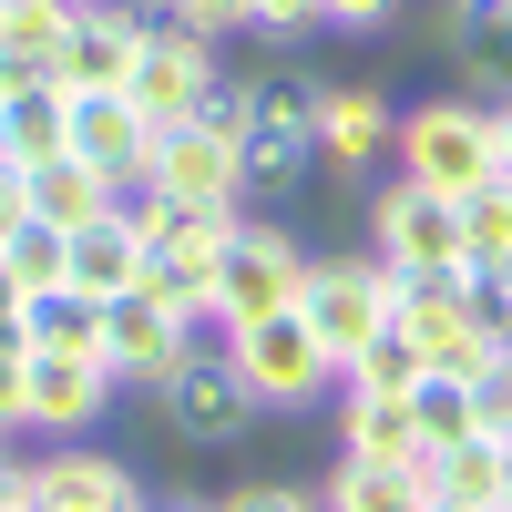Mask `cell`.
<instances>
[{
    "instance_id": "6da1fadb",
    "label": "cell",
    "mask_w": 512,
    "mask_h": 512,
    "mask_svg": "<svg viewBox=\"0 0 512 512\" xmlns=\"http://www.w3.org/2000/svg\"><path fill=\"white\" fill-rule=\"evenodd\" d=\"M205 113L236 134V154H246V195H287V185L318 164V82L297 72V62L226 72Z\"/></svg>"
},
{
    "instance_id": "7a4b0ae2",
    "label": "cell",
    "mask_w": 512,
    "mask_h": 512,
    "mask_svg": "<svg viewBox=\"0 0 512 512\" xmlns=\"http://www.w3.org/2000/svg\"><path fill=\"white\" fill-rule=\"evenodd\" d=\"M400 175L441 185V195H482L502 175V113L472 93H431L400 113Z\"/></svg>"
},
{
    "instance_id": "3957f363",
    "label": "cell",
    "mask_w": 512,
    "mask_h": 512,
    "mask_svg": "<svg viewBox=\"0 0 512 512\" xmlns=\"http://www.w3.org/2000/svg\"><path fill=\"white\" fill-rule=\"evenodd\" d=\"M297 318H308V338L338 359V379H349V359L369 338H390V318H400V267L390 256H308Z\"/></svg>"
},
{
    "instance_id": "277c9868",
    "label": "cell",
    "mask_w": 512,
    "mask_h": 512,
    "mask_svg": "<svg viewBox=\"0 0 512 512\" xmlns=\"http://www.w3.org/2000/svg\"><path fill=\"white\" fill-rule=\"evenodd\" d=\"M154 410H164V431H175L185 451H236V441H256V420H267V400L236 379L226 338H216V349H185L175 369H164Z\"/></svg>"
},
{
    "instance_id": "5b68a950",
    "label": "cell",
    "mask_w": 512,
    "mask_h": 512,
    "mask_svg": "<svg viewBox=\"0 0 512 512\" xmlns=\"http://www.w3.org/2000/svg\"><path fill=\"white\" fill-rule=\"evenodd\" d=\"M297 287H308V246L287 226H236V246L216 256V277H205V318H216V338H236L256 318L297 308Z\"/></svg>"
},
{
    "instance_id": "8992f818",
    "label": "cell",
    "mask_w": 512,
    "mask_h": 512,
    "mask_svg": "<svg viewBox=\"0 0 512 512\" xmlns=\"http://www.w3.org/2000/svg\"><path fill=\"white\" fill-rule=\"evenodd\" d=\"M205 328H216L205 308H185L175 287H154V277H144V287H123L113 308H103V369H113V379H134V390H154V379L175 369L185 349H205Z\"/></svg>"
},
{
    "instance_id": "52a82bcc",
    "label": "cell",
    "mask_w": 512,
    "mask_h": 512,
    "mask_svg": "<svg viewBox=\"0 0 512 512\" xmlns=\"http://www.w3.org/2000/svg\"><path fill=\"white\" fill-rule=\"evenodd\" d=\"M216 82H226V62H216V41L154 11V31H144V52H134V82H123V103H134V113L154 123V134H164V123H195L205 103H216Z\"/></svg>"
},
{
    "instance_id": "ba28073f",
    "label": "cell",
    "mask_w": 512,
    "mask_h": 512,
    "mask_svg": "<svg viewBox=\"0 0 512 512\" xmlns=\"http://www.w3.org/2000/svg\"><path fill=\"white\" fill-rule=\"evenodd\" d=\"M369 246L390 256L400 277H461L472 256H461V195H441V185H379V205H369Z\"/></svg>"
},
{
    "instance_id": "9c48e42d",
    "label": "cell",
    "mask_w": 512,
    "mask_h": 512,
    "mask_svg": "<svg viewBox=\"0 0 512 512\" xmlns=\"http://www.w3.org/2000/svg\"><path fill=\"white\" fill-rule=\"evenodd\" d=\"M226 359H236V379H246V390L267 400V410H308L328 379H338V359L308 338V318H297V308L256 318V328H236V338H226Z\"/></svg>"
},
{
    "instance_id": "30bf717a",
    "label": "cell",
    "mask_w": 512,
    "mask_h": 512,
    "mask_svg": "<svg viewBox=\"0 0 512 512\" xmlns=\"http://www.w3.org/2000/svg\"><path fill=\"white\" fill-rule=\"evenodd\" d=\"M144 175L154 195H175V205H246V154L216 113H195V123H164L154 154H144Z\"/></svg>"
},
{
    "instance_id": "8fae6325",
    "label": "cell",
    "mask_w": 512,
    "mask_h": 512,
    "mask_svg": "<svg viewBox=\"0 0 512 512\" xmlns=\"http://www.w3.org/2000/svg\"><path fill=\"white\" fill-rule=\"evenodd\" d=\"M318 164L328 175L400 164V103L379 93V82H318Z\"/></svg>"
},
{
    "instance_id": "7c38bea8",
    "label": "cell",
    "mask_w": 512,
    "mask_h": 512,
    "mask_svg": "<svg viewBox=\"0 0 512 512\" xmlns=\"http://www.w3.org/2000/svg\"><path fill=\"white\" fill-rule=\"evenodd\" d=\"M21 502L31 512H154L144 482L123 472V461H103V451H41V461H21Z\"/></svg>"
},
{
    "instance_id": "4fadbf2b",
    "label": "cell",
    "mask_w": 512,
    "mask_h": 512,
    "mask_svg": "<svg viewBox=\"0 0 512 512\" xmlns=\"http://www.w3.org/2000/svg\"><path fill=\"white\" fill-rule=\"evenodd\" d=\"M144 31H154V11H123V0H82V21H72V41H62V93H123L134 82V52H144Z\"/></svg>"
},
{
    "instance_id": "5bb4252c",
    "label": "cell",
    "mask_w": 512,
    "mask_h": 512,
    "mask_svg": "<svg viewBox=\"0 0 512 512\" xmlns=\"http://www.w3.org/2000/svg\"><path fill=\"white\" fill-rule=\"evenodd\" d=\"M441 52H451V93H472V103H512V11L502 0H441Z\"/></svg>"
},
{
    "instance_id": "9a60e30c",
    "label": "cell",
    "mask_w": 512,
    "mask_h": 512,
    "mask_svg": "<svg viewBox=\"0 0 512 512\" xmlns=\"http://www.w3.org/2000/svg\"><path fill=\"white\" fill-rule=\"evenodd\" d=\"M123 379L93 349H31V431H93Z\"/></svg>"
},
{
    "instance_id": "2e32d148",
    "label": "cell",
    "mask_w": 512,
    "mask_h": 512,
    "mask_svg": "<svg viewBox=\"0 0 512 512\" xmlns=\"http://www.w3.org/2000/svg\"><path fill=\"white\" fill-rule=\"evenodd\" d=\"M72 164H93L103 185H123V175H144V154H154V123L123 103V93H72V144H62Z\"/></svg>"
},
{
    "instance_id": "e0dca14e",
    "label": "cell",
    "mask_w": 512,
    "mask_h": 512,
    "mask_svg": "<svg viewBox=\"0 0 512 512\" xmlns=\"http://www.w3.org/2000/svg\"><path fill=\"white\" fill-rule=\"evenodd\" d=\"M62 277H72L82 297H103V308H113L123 287H144V277H154V246H144V226H134V216H113V205H103L93 226H72Z\"/></svg>"
},
{
    "instance_id": "ac0fdd59",
    "label": "cell",
    "mask_w": 512,
    "mask_h": 512,
    "mask_svg": "<svg viewBox=\"0 0 512 512\" xmlns=\"http://www.w3.org/2000/svg\"><path fill=\"white\" fill-rule=\"evenodd\" d=\"M62 144H72V93L62 82H11L0 93V164L41 175V164H62Z\"/></svg>"
},
{
    "instance_id": "d6986e66",
    "label": "cell",
    "mask_w": 512,
    "mask_h": 512,
    "mask_svg": "<svg viewBox=\"0 0 512 512\" xmlns=\"http://www.w3.org/2000/svg\"><path fill=\"white\" fill-rule=\"evenodd\" d=\"M72 21H82V0H0V72L11 82H52Z\"/></svg>"
},
{
    "instance_id": "ffe728a7",
    "label": "cell",
    "mask_w": 512,
    "mask_h": 512,
    "mask_svg": "<svg viewBox=\"0 0 512 512\" xmlns=\"http://www.w3.org/2000/svg\"><path fill=\"white\" fill-rule=\"evenodd\" d=\"M390 328H400L410 349L441 369V359H451L482 318H472V297H461V277H400V318H390Z\"/></svg>"
},
{
    "instance_id": "44dd1931",
    "label": "cell",
    "mask_w": 512,
    "mask_h": 512,
    "mask_svg": "<svg viewBox=\"0 0 512 512\" xmlns=\"http://www.w3.org/2000/svg\"><path fill=\"white\" fill-rule=\"evenodd\" d=\"M318 512H431V472L420 461H338Z\"/></svg>"
},
{
    "instance_id": "7402d4cb",
    "label": "cell",
    "mask_w": 512,
    "mask_h": 512,
    "mask_svg": "<svg viewBox=\"0 0 512 512\" xmlns=\"http://www.w3.org/2000/svg\"><path fill=\"white\" fill-rule=\"evenodd\" d=\"M420 472H431V502H451V512H502V492H512V482H502V441H492V431L431 451Z\"/></svg>"
},
{
    "instance_id": "603a6c76",
    "label": "cell",
    "mask_w": 512,
    "mask_h": 512,
    "mask_svg": "<svg viewBox=\"0 0 512 512\" xmlns=\"http://www.w3.org/2000/svg\"><path fill=\"white\" fill-rule=\"evenodd\" d=\"M338 461H420V420H410V400H369V390H349V410H338Z\"/></svg>"
},
{
    "instance_id": "cb8c5ba5",
    "label": "cell",
    "mask_w": 512,
    "mask_h": 512,
    "mask_svg": "<svg viewBox=\"0 0 512 512\" xmlns=\"http://www.w3.org/2000/svg\"><path fill=\"white\" fill-rule=\"evenodd\" d=\"M21 349H93L103 359V297H82L72 277L21 297Z\"/></svg>"
},
{
    "instance_id": "d4e9b609",
    "label": "cell",
    "mask_w": 512,
    "mask_h": 512,
    "mask_svg": "<svg viewBox=\"0 0 512 512\" xmlns=\"http://www.w3.org/2000/svg\"><path fill=\"white\" fill-rule=\"evenodd\" d=\"M21 195H31V216H41V226H62V236H72V226H93L103 205H113V185L93 175V164H72V154H62V164H41V175H21Z\"/></svg>"
},
{
    "instance_id": "484cf974",
    "label": "cell",
    "mask_w": 512,
    "mask_h": 512,
    "mask_svg": "<svg viewBox=\"0 0 512 512\" xmlns=\"http://www.w3.org/2000/svg\"><path fill=\"white\" fill-rule=\"evenodd\" d=\"M410 420H420V461H431V451H451V441H472L482 431V400L472 390H461V379H420V390H410Z\"/></svg>"
},
{
    "instance_id": "4316f807",
    "label": "cell",
    "mask_w": 512,
    "mask_h": 512,
    "mask_svg": "<svg viewBox=\"0 0 512 512\" xmlns=\"http://www.w3.org/2000/svg\"><path fill=\"white\" fill-rule=\"evenodd\" d=\"M62 256H72V236H62V226L21 216L11 236H0V277H11L21 297H41V287H62Z\"/></svg>"
},
{
    "instance_id": "83f0119b",
    "label": "cell",
    "mask_w": 512,
    "mask_h": 512,
    "mask_svg": "<svg viewBox=\"0 0 512 512\" xmlns=\"http://www.w3.org/2000/svg\"><path fill=\"white\" fill-rule=\"evenodd\" d=\"M461 256H472V267H512V175L461 195Z\"/></svg>"
},
{
    "instance_id": "f1b7e54d",
    "label": "cell",
    "mask_w": 512,
    "mask_h": 512,
    "mask_svg": "<svg viewBox=\"0 0 512 512\" xmlns=\"http://www.w3.org/2000/svg\"><path fill=\"white\" fill-rule=\"evenodd\" d=\"M420 379H431V359H420L400 328H390V338H369V349L349 359V390H369V400H410Z\"/></svg>"
},
{
    "instance_id": "f546056e",
    "label": "cell",
    "mask_w": 512,
    "mask_h": 512,
    "mask_svg": "<svg viewBox=\"0 0 512 512\" xmlns=\"http://www.w3.org/2000/svg\"><path fill=\"white\" fill-rule=\"evenodd\" d=\"M164 21H185V31H205V41H226V31H256V0H154Z\"/></svg>"
},
{
    "instance_id": "4dcf8cb0",
    "label": "cell",
    "mask_w": 512,
    "mask_h": 512,
    "mask_svg": "<svg viewBox=\"0 0 512 512\" xmlns=\"http://www.w3.org/2000/svg\"><path fill=\"white\" fill-rule=\"evenodd\" d=\"M31 431V349L21 338H0V441Z\"/></svg>"
},
{
    "instance_id": "1f68e13d",
    "label": "cell",
    "mask_w": 512,
    "mask_h": 512,
    "mask_svg": "<svg viewBox=\"0 0 512 512\" xmlns=\"http://www.w3.org/2000/svg\"><path fill=\"white\" fill-rule=\"evenodd\" d=\"M461 297H472V318L492 338H512V267H461Z\"/></svg>"
},
{
    "instance_id": "d6a6232c",
    "label": "cell",
    "mask_w": 512,
    "mask_h": 512,
    "mask_svg": "<svg viewBox=\"0 0 512 512\" xmlns=\"http://www.w3.org/2000/svg\"><path fill=\"white\" fill-rule=\"evenodd\" d=\"M400 0H318V31H390Z\"/></svg>"
},
{
    "instance_id": "836d02e7",
    "label": "cell",
    "mask_w": 512,
    "mask_h": 512,
    "mask_svg": "<svg viewBox=\"0 0 512 512\" xmlns=\"http://www.w3.org/2000/svg\"><path fill=\"white\" fill-rule=\"evenodd\" d=\"M216 512H318V502L297 492V482H246V492H226Z\"/></svg>"
},
{
    "instance_id": "e575fe53",
    "label": "cell",
    "mask_w": 512,
    "mask_h": 512,
    "mask_svg": "<svg viewBox=\"0 0 512 512\" xmlns=\"http://www.w3.org/2000/svg\"><path fill=\"white\" fill-rule=\"evenodd\" d=\"M472 400H482V431H492V441H512V349H502V369L482 379Z\"/></svg>"
},
{
    "instance_id": "d590c367",
    "label": "cell",
    "mask_w": 512,
    "mask_h": 512,
    "mask_svg": "<svg viewBox=\"0 0 512 512\" xmlns=\"http://www.w3.org/2000/svg\"><path fill=\"white\" fill-rule=\"evenodd\" d=\"M256 31H267V41H297V31H318V0H256Z\"/></svg>"
},
{
    "instance_id": "8d00e7d4",
    "label": "cell",
    "mask_w": 512,
    "mask_h": 512,
    "mask_svg": "<svg viewBox=\"0 0 512 512\" xmlns=\"http://www.w3.org/2000/svg\"><path fill=\"white\" fill-rule=\"evenodd\" d=\"M21 216H31V195H21V175H11V164H0V236H11Z\"/></svg>"
},
{
    "instance_id": "74e56055",
    "label": "cell",
    "mask_w": 512,
    "mask_h": 512,
    "mask_svg": "<svg viewBox=\"0 0 512 512\" xmlns=\"http://www.w3.org/2000/svg\"><path fill=\"white\" fill-rule=\"evenodd\" d=\"M0 338H21V287L0 277Z\"/></svg>"
},
{
    "instance_id": "f35d334b",
    "label": "cell",
    "mask_w": 512,
    "mask_h": 512,
    "mask_svg": "<svg viewBox=\"0 0 512 512\" xmlns=\"http://www.w3.org/2000/svg\"><path fill=\"white\" fill-rule=\"evenodd\" d=\"M21 492V461H11V441H0V502H11Z\"/></svg>"
},
{
    "instance_id": "ab89813d",
    "label": "cell",
    "mask_w": 512,
    "mask_h": 512,
    "mask_svg": "<svg viewBox=\"0 0 512 512\" xmlns=\"http://www.w3.org/2000/svg\"><path fill=\"white\" fill-rule=\"evenodd\" d=\"M164 512H216V502H164Z\"/></svg>"
},
{
    "instance_id": "60d3db41",
    "label": "cell",
    "mask_w": 512,
    "mask_h": 512,
    "mask_svg": "<svg viewBox=\"0 0 512 512\" xmlns=\"http://www.w3.org/2000/svg\"><path fill=\"white\" fill-rule=\"evenodd\" d=\"M502 482H512V441H502ZM502 502H512V492H502Z\"/></svg>"
},
{
    "instance_id": "b9f144b4",
    "label": "cell",
    "mask_w": 512,
    "mask_h": 512,
    "mask_svg": "<svg viewBox=\"0 0 512 512\" xmlns=\"http://www.w3.org/2000/svg\"><path fill=\"white\" fill-rule=\"evenodd\" d=\"M0 512H31V502H21V492H11V502H0Z\"/></svg>"
},
{
    "instance_id": "7bdbcfd3",
    "label": "cell",
    "mask_w": 512,
    "mask_h": 512,
    "mask_svg": "<svg viewBox=\"0 0 512 512\" xmlns=\"http://www.w3.org/2000/svg\"><path fill=\"white\" fill-rule=\"evenodd\" d=\"M0 93H11V72H0Z\"/></svg>"
},
{
    "instance_id": "ee69618b",
    "label": "cell",
    "mask_w": 512,
    "mask_h": 512,
    "mask_svg": "<svg viewBox=\"0 0 512 512\" xmlns=\"http://www.w3.org/2000/svg\"><path fill=\"white\" fill-rule=\"evenodd\" d=\"M431 512H451V502H431Z\"/></svg>"
},
{
    "instance_id": "f6af8a7d",
    "label": "cell",
    "mask_w": 512,
    "mask_h": 512,
    "mask_svg": "<svg viewBox=\"0 0 512 512\" xmlns=\"http://www.w3.org/2000/svg\"><path fill=\"white\" fill-rule=\"evenodd\" d=\"M451 11H461V0H451Z\"/></svg>"
},
{
    "instance_id": "bcb514c9",
    "label": "cell",
    "mask_w": 512,
    "mask_h": 512,
    "mask_svg": "<svg viewBox=\"0 0 512 512\" xmlns=\"http://www.w3.org/2000/svg\"><path fill=\"white\" fill-rule=\"evenodd\" d=\"M502 11H512V0H502Z\"/></svg>"
},
{
    "instance_id": "7dc6e473",
    "label": "cell",
    "mask_w": 512,
    "mask_h": 512,
    "mask_svg": "<svg viewBox=\"0 0 512 512\" xmlns=\"http://www.w3.org/2000/svg\"><path fill=\"white\" fill-rule=\"evenodd\" d=\"M502 512H512V502H502Z\"/></svg>"
}]
</instances>
